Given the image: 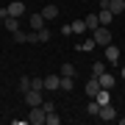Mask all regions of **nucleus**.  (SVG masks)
I'll return each instance as SVG.
<instances>
[{"label":"nucleus","instance_id":"nucleus-1","mask_svg":"<svg viewBox=\"0 0 125 125\" xmlns=\"http://www.w3.org/2000/svg\"><path fill=\"white\" fill-rule=\"evenodd\" d=\"M92 39L97 42L100 47H106V45H111V31H108V25H97L92 31Z\"/></svg>","mask_w":125,"mask_h":125},{"label":"nucleus","instance_id":"nucleus-2","mask_svg":"<svg viewBox=\"0 0 125 125\" xmlns=\"http://www.w3.org/2000/svg\"><path fill=\"white\" fill-rule=\"evenodd\" d=\"M45 117H47V111L42 106H31V114H28V122L31 125H42L45 122Z\"/></svg>","mask_w":125,"mask_h":125},{"label":"nucleus","instance_id":"nucleus-3","mask_svg":"<svg viewBox=\"0 0 125 125\" xmlns=\"http://www.w3.org/2000/svg\"><path fill=\"white\" fill-rule=\"evenodd\" d=\"M25 103H28V106H42L45 97H42L39 89H28V92H25Z\"/></svg>","mask_w":125,"mask_h":125},{"label":"nucleus","instance_id":"nucleus-4","mask_svg":"<svg viewBox=\"0 0 125 125\" xmlns=\"http://www.w3.org/2000/svg\"><path fill=\"white\" fill-rule=\"evenodd\" d=\"M83 92L89 94V97H94V94L100 92V78H97V75H92L89 81H86V86H83Z\"/></svg>","mask_w":125,"mask_h":125},{"label":"nucleus","instance_id":"nucleus-5","mask_svg":"<svg viewBox=\"0 0 125 125\" xmlns=\"http://www.w3.org/2000/svg\"><path fill=\"white\" fill-rule=\"evenodd\" d=\"M45 89L47 92H58L61 89V75H45Z\"/></svg>","mask_w":125,"mask_h":125},{"label":"nucleus","instance_id":"nucleus-6","mask_svg":"<svg viewBox=\"0 0 125 125\" xmlns=\"http://www.w3.org/2000/svg\"><path fill=\"white\" fill-rule=\"evenodd\" d=\"M100 120L103 122H111V120H117V111H114V106H111V103H108V106H100Z\"/></svg>","mask_w":125,"mask_h":125},{"label":"nucleus","instance_id":"nucleus-7","mask_svg":"<svg viewBox=\"0 0 125 125\" xmlns=\"http://www.w3.org/2000/svg\"><path fill=\"white\" fill-rule=\"evenodd\" d=\"M6 9H9V17H22V14H25V3L14 0V3H9V6H6Z\"/></svg>","mask_w":125,"mask_h":125},{"label":"nucleus","instance_id":"nucleus-8","mask_svg":"<svg viewBox=\"0 0 125 125\" xmlns=\"http://www.w3.org/2000/svg\"><path fill=\"white\" fill-rule=\"evenodd\" d=\"M106 61H111V64L120 61V47L117 45H106Z\"/></svg>","mask_w":125,"mask_h":125},{"label":"nucleus","instance_id":"nucleus-9","mask_svg":"<svg viewBox=\"0 0 125 125\" xmlns=\"http://www.w3.org/2000/svg\"><path fill=\"white\" fill-rule=\"evenodd\" d=\"M100 78V86H103V89H111V86L117 83V78L111 75V72H103V75H97Z\"/></svg>","mask_w":125,"mask_h":125},{"label":"nucleus","instance_id":"nucleus-10","mask_svg":"<svg viewBox=\"0 0 125 125\" xmlns=\"http://www.w3.org/2000/svg\"><path fill=\"white\" fill-rule=\"evenodd\" d=\"M45 22H47V20L42 17V11L31 14V28H33V31H39V28H45Z\"/></svg>","mask_w":125,"mask_h":125},{"label":"nucleus","instance_id":"nucleus-11","mask_svg":"<svg viewBox=\"0 0 125 125\" xmlns=\"http://www.w3.org/2000/svg\"><path fill=\"white\" fill-rule=\"evenodd\" d=\"M97 20H100V25H111V20H114L111 9H100L97 11Z\"/></svg>","mask_w":125,"mask_h":125},{"label":"nucleus","instance_id":"nucleus-12","mask_svg":"<svg viewBox=\"0 0 125 125\" xmlns=\"http://www.w3.org/2000/svg\"><path fill=\"white\" fill-rule=\"evenodd\" d=\"M42 17L45 20H58V6H53V3L45 6V9H42Z\"/></svg>","mask_w":125,"mask_h":125},{"label":"nucleus","instance_id":"nucleus-13","mask_svg":"<svg viewBox=\"0 0 125 125\" xmlns=\"http://www.w3.org/2000/svg\"><path fill=\"white\" fill-rule=\"evenodd\" d=\"M94 100H97L100 106H108V103H111V94H108V89H103V86H100V92L94 94Z\"/></svg>","mask_w":125,"mask_h":125},{"label":"nucleus","instance_id":"nucleus-14","mask_svg":"<svg viewBox=\"0 0 125 125\" xmlns=\"http://www.w3.org/2000/svg\"><path fill=\"white\" fill-rule=\"evenodd\" d=\"M11 36H14V42H20V45H22V42H31V33H25L22 28H17V31H11Z\"/></svg>","mask_w":125,"mask_h":125},{"label":"nucleus","instance_id":"nucleus-15","mask_svg":"<svg viewBox=\"0 0 125 125\" xmlns=\"http://www.w3.org/2000/svg\"><path fill=\"white\" fill-rule=\"evenodd\" d=\"M72 89H75V81L70 75H61V92H72Z\"/></svg>","mask_w":125,"mask_h":125},{"label":"nucleus","instance_id":"nucleus-16","mask_svg":"<svg viewBox=\"0 0 125 125\" xmlns=\"http://www.w3.org/2000/svg\"><path fill=\"white\" fill-rule=\"evenodd\" d=\"M108 9H111V14L117 17V14L125 11V0H111V6H108Z\"/></svg>","mask_w":125,"mask_h":125},{"label":"nucleus","instance_id":"nucleus-17","mask_svg":"<svg viewBox=\"0 0 125 125\" xmlns=\"http://www.w3.org/2000/svg\"><path fill=\"white\" fill-rule=\"evenodd\" d=\"M83 20H86V28H89V31H94V28L100 25V20H97V14H86Z\"/></svg>","mask_w":125,"mask_h":125},{"label":"nucleus","instance_id":"nucleus-18","mask_svg":"<svg viewBox=\"0 0 125 125\" xmlns=\"http://www.w3.org/2000/svg\"><path fill=\"white\" fill-rule=\"evenodd\" d=\"M94 45H97L94 39H83V42L78 45V50H81V53H89V50H94Z\"/></svg>","mask_w":125,"mask_h":125},{"label":"nucleus","instance_id":"nucleus-19","mask_svg":"<svg viewBox=\"0 0 125 125\" xmlns=\"http://www.w3.org/2000/svg\"><path fill=\"white\" fill-rule=\"evenodd\" d=\"M3 25L9 28V31H17V28H20V17H6V20H3Z\"/></svg>","mask_w":125,"mask_h":125},{"label":"nucleus","instance_id":"nucleus-20","mask_svg":"<svg viewBox=\"0 0 125 125\" xmlns=\"http://www.w3.org/2000/svg\"><path fill=\"white\" fill-rule=\"evenodd\" d=\"M83 31H89L86 28V20H75L72 22V33H83Z\"/></svg>","mask_w":125,"mask_h":125},{"label":"nucleus","instance_id":"nucleus-21","mask_svg":"<svg viewBox=\"0 0 125 125\" xmlns=\"http://www.w3.org/2000/svg\"><path fill=\"white\" fill-rule=\"evenodd\" d=\"M58 75H70V78H75V67H72V64H61Z\"/></svg>","mask_w":125,"mask_h":125},{"label":"nucleus","instance_id":"nucleus-22","mask_svg":"<svg viewBox=\"0 0 125 125\" xmlns=\"http://www.w3.org/2000/svg\"><path fill=\"white\" fill-rule=\"evenodd\" d=\"M17 86H20V92L25 94L28 89H31V78H28V75H22V78H20V83H17Z\"/></svg>","mask_w":125,"mask_h":125},{"label":"nucleus","instance_id":"nucleus-23","mask_svg":"<svg viewBox=\"0 0 125 125\" xmlns=\"http://www.w3.org/2000/svg\"><path fill=\"white\" fill-rule=\"evenodd\" d=\"M36 42H50V31L47 28H39L36 31Z\"/></svg>","mask_w":125,"mask_h":125},{"label":"nucleus","instance_id":"nucleus-24","mask_svg":"<svg viewBox=\"0 0 125 125\" xmlns=\"http://www.w3.org/2000/svg\"><path fill=\"white\" fill-rule=\"evenodd\" d=\"M86 111H89L92 117H97V114H100V103H97V100L92 97V103H89V106H86Z\"/></svg>","mask_w":125,"mask_h":125},{"label":"nucleus","instance_id":"nucleus-25","mask_svg":"<svg viewBox=\"0 0 125 125\" xmlns=\"http://www.w3.org/2000/svg\"><path fill=\"white\" fill-rule=\"evenodd\" d=\"M31 89H45V78H39V75H36V78H31Z\"/></svg>","mask_w":125,"mask_h":125},{"label":"nucleus","instance_id":"nucleus-26","mask_svg":"<svg viewBox=\"0 0 125 125\" xmlns=\"http://www.w3.org/2000/svg\"><path fill=\"white\" fill-rule=\"evenodd\" d=\"M103 72H106V64H103V61H94L92 64V75H103Z\"/></svg>","mask_w":125,"mask_h":125},{"label":"nucleus","instance_id":"nucleus-27","mask_svg":"<svg viewBox=\"0 0 125 125\" xmlns=\"http://www.w3.org/2000/svg\"><path fill=\"white\" fill-rule=\"evenodd\" d=\"M45 122H47V125H58V122H61V117H58L56 111H50V114L45 117Z\"/></svg>","mask_w":125,"mask_h":125},{"label":"nucleus","instance_id":"nucleus-28","mask_svg":"<svg viewBox=\"0 0 125 125\" xmlns=\"http://www.w3.org/2000/svg\"><path fill=\"white\" fill-rule=\"evenodd\" d=\"M42 108H45L47 114H50V111H56V106H53V100H45V103H42Z\"/></svg>","mask_w":125,"mask_h":125},{"label":"nucleus","instance_id":"nucleus-29","mask_svg":"<svg viewBox=\"0 0 125 125\" xmlns=\"http://www.w3.org/2000/svg\"><path fill=\"white\" fill-rule=\"evenodd\" d=\"M61 33H64V36H70V33H72V22H67V25H61Z\"/></svg>","mask_w":125,"mask_h":125},{"label":"nucleus","instance_id":"nucleus-30","mask_svg":"<svg viewBox=\"0 0 125 125\" xmlns=\"http://www.w3.org/2000/svg\"><path fill=\"white\" fill-rule=\"evenodd\" d=\"M6 17H9V9H0V22H3Z\"/></svg>","mask_w":125,"mask_h":125},{"label":"nucleus","instance_id":"nucleus-31","mask_svg":"<svg viewBox=\"0 0 125 125\" xmlns=\"http://www.w3.org/2000/svg\"><path fill=\"white\" fill-rule=\"evenodd\" d=\"M100 6H103V9H108V6H111V0H100Z\"/></svg>","mask_w":125,"mask_h":125},{"label":"nucleus","instance_id":"nucleus-32","mask_svg":"<svg viewBox=\"0 0 125 125\" xmlns=\"http://www.w3.org/2000/svg\"><path fill=\"white\" fill-rule=\"evenodd\" d=\"M120 125H125V117H120Z\"/></svg>","mask_w":125,"mask_h":125},{"label":"nucleus","instance_id":"nucleus-33","mask_svg":"<svg viewBox=\"0 0 125 125\" xmlns=\"http://www.w3.org/2000/svg\"><path fill=\"white\" fill-rule=\"evenodd\" d=\"M122 78H125V70H122Z\"/></svg>","mask_w":125,"mask_h":125}]
</instances>
